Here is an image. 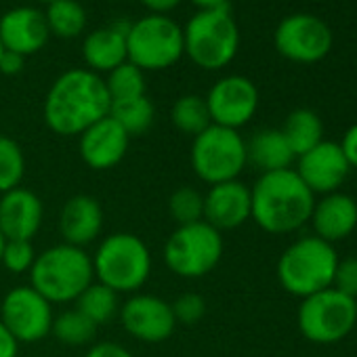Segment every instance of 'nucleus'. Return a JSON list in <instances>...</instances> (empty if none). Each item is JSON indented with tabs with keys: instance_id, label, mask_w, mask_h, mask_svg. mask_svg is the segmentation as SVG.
I'll list each match as a JSON object with an SVG mask.
<instances>
[{
	"instance_id": "obj_1",
	"label": "nucleus",
	"mask_w": 357,
	"mask_h": 357,
	"mask_svg": "<svg viewBox=\"0 0 357 357\" xmlns=\"http://www.w3.org/2000/svg\"><path fill=\"white\" fill-rule=\"evenodd\" d=\"M112 101L103 76L86 70L72 68L55 78L51 84L43 116L45 124L61 137H78L91 124L109 114Z\"/></svg>"
},
{
	"instance_id": "obj_2",
	"label": "nucleus",
	"mask_w": 357,
	"mask_h": 357,
	"mask_svg": "<svg viewBox=\"0 0 357 357\" xmlns=\"http://www.w3.org/2000/svg\"><path fill=\"white\" fill-rule=\"evenodd\" d=\"M250 219L267 234L286 236L309 223L315 196L294 168L263 172L250 188Z\"/></svg>"
},
{
	"instance_id": "obj_3",
	"label": "nucleus",
	"mask_w": 357,
	"mask_h": 357,
	"mask_svg": "<svg viewBox=\"0 0 357 357\" xmlns=\"http://www.w3.org/2000/svg\"><path fill=\"white\" fill-rule=\"evenodd\" d=\"M93 282L95 271L86 250L63 242L36 255L30 269V286L51 305L76 303Z\"/></svg>"
},
{
	"instance_id": "obj_4",
	"label": "nucleus",
	"mask_w": 357,
	"mask_h": 357,
	"mask_svg": "<svg viewBox=\"0 0 357 357\" xmlns=\"http://www.w3.org/2000/svg\"><path fill=\"white\" fill-rule=\"evenodd\" d=\"M183 49L202 70L227 68L240 51V28L229 7L198 11L183 26Z\"/></svg>"
},
{
	"instance_id": "obj_5",
	"label": "nucleus",
	"mask_w": 357,
	"mask_h": 357,
	"mask_svg": "<svg viewBox=\"0 0 357 357\" xmlns=\"http://www.w3.org/2000/svg\"><path fill=\"white\" fill-rule=\"evenodd\" d=\"M338 255L336 248L317 236L294 240L278 261V280L282 288L298 298L332 288Z\"/></svg>"
},
{
	"instance_id": "obj_6",
	"label": "nucleus",
	"mask_w": 357,
	"mask_h": 357,
	"mask_svg": "<svg viewBox=\"0 0 357 357\" xmlns=\"http://www.w3.org/2000/svg\"><path fill=\"white\" fill-rule=\"evenodd\" d=\"M95 280L118 294H132L151 275V252L135 234H112L103 238L91 257Z\"/></svg>"
},
{
	"instance_id": "obj_7",
	"label": "nucleus",
	"mask_w": 357,
	"mask_h": 357,
	"mask_svg": "<svg viewBox=\"0 0 357 357\" xmlns=\"http://www.w3.org/2000/svg\"><path fill=\"white\" fill-rule=\"evenodd\" d=\"M126 55L132 66L143 72H160L172 68L185 55L183 26L170 15L147 13L137 22H128Z\"/></svg>"
},
{
	"instance_id": "obj_8",
	"label": "nucleus",
	"mask_w": 357,
	"mask_h": 357,
	"mask_svg": "<svg viewBox=\"0 0 357 357\" xmlns=\"http://www.w3.org/2000/svg\"><path fill=\"white\" fill-rule=\"evenodd\" d=\"M190 160L196 176L208 185L236 181L248 166L246 139L240 130L211 124L194 137Z\"/></svg>"
},
{
	"instance_id": "obj_9",
	"label": "nucleus",
	"mask_w": 357,
	"mask_h": 357,
	"mask_svg": "<svg viewBox=\"0 0 357 357\" xmlns=\"http://www.w3.org/2000/svg\"><path fill=\"white\" fill-rule=\"evenodd\" d=\"M166 267L185 280L208 275L223 257V236L206 221L176 227L162 250Z\"/></svg>"
},
{
	"instance_id": "obj_10",
	"label": "nucleus",
	"mask_w": 357,
	"mask_h": 357,
	"mask_svg": "<svg viewBox=\"0 0 357 357\" xmlns=\"http://www.w3.org/2000/svg\"><path fill=\"white\" fill-rule=\"evenodd\" d=\"M296 324L307 340L315 344H334L347 338L357 324L355 298L334 288L315 292L301 298Z\"/></svg>"
},
{
	"instance_id": "obj_11",
	"label": "nucleus",
	"mask_w": 357,
	"mask_h": 357,
	"mask_svg": "<svg viewBox=\"0 0 357 357\" xmlns=\"http://www.w3.org/2000/svg\"><path fill=\"white\" fill-rule=\"evenodd\" d=\"M275 51L301 66H311L321 61L334 45L330 26L309 13H294L284 17L273 32Z\"/></svg>"
},
{
	"instance_id": "obj_12",
	"label": "nucleus",
	"mask_w": 357,
	"mask_h": 357,
	"mask_svg": "<svg viewBox=\"0 0 357 357\" xmlns=\"http://www.w3.org/2000/svg\"><path fill=\"white\" fill-rule=\"evenodd\" d=\"M53 319V305L32 286L11 288L0 303V321L20 344L47 338L51 334Z\"/></svg>"
},
{
	"instance_id": "obj_13",
	"label": "nucleus",
	"mask_w": 357,
	"mask_h": 357,
	"mask_svg": "<svg viewBox=\"0 0 357 357\" xmlns=\"http://www.w3.org/2000/svg\"><path fill=\"white\" fill-rule=\"evenodd\" d=\"M204 99L213 124L240 130L255 118L261 97L257 84L250 78L231 74L219 78Z\"/></svg>"
},
{
	"instance_id": "obj_14",
	"label": "nucleus",
	"mask_w": 357,
	"mask_h": 357,
	"mask_svg": "<svg viewBox=\"0 0 357 357\" xmlns=\"http://www.w3.org/2000/svg\"><path fill=\"white\" fill-rule=\"evenodd\" d=\"M118 317L132 338L151 344L164 342L176 328L170 303L155 294H132L120 305Z\"/></svg>"
},
{
	"instance_id": "obj_15",
	"label": "nucleus",
	"mask_w": 357,
	"mask_h": 357,
	"mask_svg": "<svg viewBox=\"0 0 357 357\" xmlns=\"http://www.w3.org/2000/svg\"><path fill=\"white\" fill-rule=\"evenodd\" d=\"M294 170L301 176V181L313 192V196H326L340 192L353 168L349 166L340 145L324 139L313 149L296 158Z\"/></svg>"
},
{
	"instance_id": "obj_16",
	"label": "nucleus",
	"mask_w": 357,
	"mask_h": 357,
	"mask_svg": "<svg viewBox=\"0 0 357 357\" xmlns=\"http://www.w3.org/2000/svg\"><path fill=\"white\" fill-rule=\"evenodd\" d=\"M130 137L107 114L78 135V153L93 170H109L120 164L128 151Z\"/></svg>"
},
{
	"instance_id": "obj_17",
	"label": "nucleus",
	"mask_w": 357,
	"mask_h": 357,
	"mask_svg": "<svg viewBox=\"0 0 357 357\" xmlns=\"http://www.w3.org/2000/svg\"><path fill=\"white\" fill-rule=\"evenodd\" d=\"M49 38L51 32L45 20V11L36 7H15L0 17V43H3L5 51L28 57L43 51Z\"/></svg>"
},
{
	"instance_id": "obj_18",
	"label": "nucleus",
	"mask_w": 357,
	"mask_h": 357,
	"mask_svg": "<svg viewBox=\"0 0 357 357\" xmlns=\"http://www.w3.org/2000/svg\"><path fill=\"white\" fill-rule=\"evenodd\" d=\"M250 188L242 181L211 185L204 196V221L217 231H231L250 221Z\"/></svg>"
},
{
	"instance_id": "obj_19",
	"label": "nucleus",
	"mask_w": 357,
	"mask_h": 357,
	"mask_svg": "<svg viewBox=\"0 0 357 357\" xmlns=\"http://www.w3.org/2000/svg\"><path fill=\"white\" fill-rule=\"evenodd\" d=\"M45 221L43 200L26 190L15 188L0 196V234L5 240H30L40 231Z\"/></svg>"
},
{
	"instance_id": "obj_20",
	"label": "nucleus",
	"mask_w": 357,
	"mask_h": 357,
	"mask_svg": "<svg viewBox=\"0 0 357 357\" xmlns=\"http://www.w3.org/2000/svg\"><path fill=\"white\" fill-rule=\"evenodd\" d=\"M103 221L105 215L97 198L86 194L70 198L59 213V234L63 244L84 248L97 242L103 231Z\"/></svg>"
},
{
	"instance_id": "obj_21",
	"label": "nucleus",
	"mask_w": 357,
	"mask_h": 357,
	"mask_svg": "<svg viewBox=\"0 0 357 357\" xmlns=\"http://www.w3.org/2000/svg\"><path fill=\"white\" fill-rule=\"evenodd\" d=\"M309 223L313 225V236L334 246L355 231L357 200L342 192L326 194L321 196V200H315Z\"/></svg>"
},
{
	"instance_id": "obj_22",
	"label": "nucleus",
	"mask_w": 357,
	"mask_h": 357,
	"mask_svg": "<svg viewBox=\"0 0 357 357\" xmlns=\"http://www.w3.org/2000/svg\"><path fill=\"white\" fill-rule=\"evenodd\" d=\"M126 32L128 22H114L89 32L82 40V59L86 63V70L103 76L128 61Z\"/></svg>"
},
{
	"instance_id": "obj_23",
	"label": "nucleus",
	"mask_w": 357,
	"mask_h": 357,
	"mask_svg": "<svg viewBox=\"0 0 357 357\" xmlns=\"http://www.w3.org/2000/svg\"><path fill=\"white\" fill-rule=\"evenodd\" d=\"M246 158L248 164L263 172L292 168L296 155L292 153L286 137L280 128H261L246 141Z\"/></svg>"
},
{
	"instance_id": "obj_24",
	"label": "nucleus",
	"mask_w": 357,
	"mask_h": 357,
	"mask_svg": "<svg viewBox=\"0 0 357 357\" xmlns=\"http://www.w3.org/2000/svg\"><path fill=\"white\" fill-rule=\"evenodd\" d=\"M280 130L286 137L296 158L324 141V122L313 109H307V107H298L290 112Z\"/></svg>"
},
{
	"instance_id": "obj_25",
	"label": "nucleus",
	"mask_w": 357,
	"mask_h": 357,
	"mask_svg": "<svg viewBox=\"0 0 357 357\" xmlns=\"http://www.w3.org/2000/svg\"><path fill=\"white\" fill-rule=\"evenodd\" d=\"M45 20L51 36L57 38H78L84 34L89 24L86 9L78 0H55V3L47 5Z\"/></svg>"
},
{
	"instance_id": "obj_26",
	"label": "nucleus",
	"mask_w": 357,
	"mask_h": 357,
	"mask_svg": "<svg viewBox=\"0 0 357 357\" xmlns=\"http://www.w3.org/2000/svg\"><path fill=\"white\" fill-rule=\"evenodd\" d=\"M120 294L114 292L112 288L103 286L101 282H93L78 298H76V309L89 317L97 328L112 324L118 313H120Z\"/></svg>"
},
{
	"instance_id": "obj_27",
	"label": "nucleus",
	"mask_w": 357,
	"mask_h": 357,
	"mask_svg": "<svg viewBox=\"0 0 357 357\" xmlns=\"http://www.w3.org/2000/svg\"><path fill=\"white\" fill-rule=\"evenodd\" d=\"M109 116L126 130L128 137H137L151 128V124L155 120V107L149 101V97L143 95V97L112 103Z\"/></svg>"
},
{
	"instance_id": "obj_28",
	"label": "nucleus",
	"mask_w": 357,
	"mask_h": 357,
	"mask_svg": "<svg viewBox=\"0 0 357 357\" xmlns=\"http://www.w3.org/2000/svg\"><path fill=\"white\" fill-rule=\"evenodd\" d=\"M170 118H172V124L178 132L190 135V137H198L202 130H206L213 124L206 99L200 95L178 97L170 109Z\"/></svg>"
},
{
	"instance_id": "obj_29",
	"label": "nucleus",
	"mask_w": 357,
	"mask_h": 357,
	"mask_svg": "<svg viewBox=\"0 0 357 357\" xmlns=\"http://www.w3.org/2000/svg\"><path fill=\"white\" fill-rule=\"evenodd\" d=\"M51 332L61 344L84 347L95 340L97 326L89 317H84L78 309H68V311L55 315Z\"/></svg>"
},
{
	"instance_id": "obj_30",
	"label": "nucleus",
	"mask_w": 357,
	"mask_h": 357,
	"mask_svg": "<svg viewBox=\"0 0 357 357\" xmlns=\"http://www.w3.org/2000/svg\"><path fill=\"white\" fill-rule=\"evenodd\" d=\"M103 82H105V89H107V95H109L112 103L143 97L145 89H147L145 72L139 70L137 66H132L130 61H124L122 66L107 72Z\"/></svg>"
},
{
	"instance_id": "obj_31",
	"label": "nucleus",
	"mask_w": 357,
	"mask_h": 357,
	"mask_svg": "<svg viewBox=\"0 0 357 357\" xmlns=\"http://www.w3.org/2000/svg\"><path fill=\"white\" fill-rule=\"evenodd\" d=\"M26 174V155L20 143L7 135H0V194L22 188Z\"/></svg>"
},
{
	"instance_id": "obj_32",
	"label": "nucleus",
	"mask_w": 357,
	"mask_h": 357,
	"mask_svg": "<svg viewBox=\"0 0 357 357\" xmlns=\"http://www.w3.org/2000/svg\"><path fill=\"white\" fill-rule=\"evenodd\" d=\"M168 213L176 225H192L204 221V196L196 188H178L168 198Z\"/></svg>"
},
{
	"instance_id": "obj_33",
	"label": "nucleus",
	"mask_w": 357,
	"mask_h": 357,
	"mask_svg": "<svg viewBox=\"0 0 357 357\" xmlns=\"http://www.w3.org/2000/svg\"><path fill=\"white\" fill-rule=\"evenodd\" d=\"M36 261V250L30 240H7L3 250V261L0 267H5L9 273H30Z\"/></svg>"
},
{
	"instance_id": "obj_34",
	"label": "nucleus",
	"mask_w": 357,
	"mask_h": 357,
	"mask_svg": "<svg viewBox=\"0 0 357 357\" xmlns=\"http://www.w3.org/2000/svg\"><path fill=\"white\" fill-rule=\"evenodd\" d=\"M172 315L176 324H183V326H196L204 313H206V301L204 296H200L198 292H183L178 294L172 303Z\"/></svg>"
},
{
	"instance_id": "obj_35",
	"label": "nucleus",
	"mask_w": 357,
	"mask_h": 357,
	"mask_svg": "<svg viewBox=\"0 0 357 357\" xmlns=\"http://www.w3.org/2000/svg\"><path fill=\"white\" fill-rule=\"evenodd\" d=\"M332 288L351 298H357V257L338 259Z\"/></svg>"
},
{
	"instance_id": "obj_36",
	"label": "nucleus",
	"mask_w": 357,
	"mask_h": 357,
	"mask_svg": "<svg viewBox=\"0 0 357 357\" xmlns=\"http://www.w3.org/2000/svg\"><path fill=\"white\" fill-rule=\"evenodd\" d=\"M338 145H340V149H342V153H344L349 166H351V168H357V122L351 124V126L344 130V135H342V139L338 141Z\"/></svg>"
},
{
	"instance_id": "obj_37",
	"label": "nucleus",
	"mask_w": 357,
	"mask_h": 357,
	"mask_svg": "<svg viewBox=\"0 0 357 357\" xmlns=\"http://www.w3.org/2000/svg\"><path fill=\"white\" fill-rule=\"evenodd\" d=\"M86 357H132V353L118 342H97L89 349Z\"/></svg>"
},
{
	"instance_id": "obj_38",
	"label": "nucleus",
	"mask_w": 357,
	"mask_h": 357,
	"mask_svg": "<svg viewBox=\"0 0 357 357\" xmlns=\"http://www.w3.org/2000/svg\"><path fill=\"white\" fill-rule=\"evenodd\" d=\"M24 66H26V57H22L20 53L5 51L3 57H0V74L5 76H17L20 72H24Z\"/></svg>"
},
{
	"instance_id": "obj_39",
	"label": "nucleus",
	"mask_w": 357,
	"mask_h": 357,
	"mask_svg": "<svg viewBox=\"0 0 357 357\" xmlns=\"http://www.w3.org/2000/svg\"><path fill=\"white\" fill-rule=\"evenodd\" d=\"M17 355H20V342L7 330V326L0 321V357H17Z\"/></svg>"
},
{
	"instance_id": "obj_40",
	"label": "nucleus",
	"mask_w": 357,
	"mask_h": 357,
	"mask_svg": "<svg viewBox=\"0 0 357 357\" xmlns=\"http://www.w3.org/2000/svg\"><path fill=\"white\" fill-rule=\"evenodd\" d=\"M183 0H141V5L149 11V13H158V15H168L170 11H174Z\"/></svg>"
},
{
	"instance_id": "obj_41",
	"label": "nucleus",
	"mask_w": 357,
	"mask_h": 357,
	"mask_svg": "<svg viewBox=\"0 0 357 357\" xmlns=\"http://www.w3.org/2000/svg\"><path fill=\"white\" fill-rule=\"evenodd\" d=\"M198 11H208V9H219V7H229V0H190Z\"/></svg>"
},
{
	"instance_id": "obj_42",
	"label": "nucleus",
	"mask_w": 357,
	"mask_h": 357,
	"mask_svg": "<svg viewBox=\"0 0 357 357\" xmlns=\"http://www.w3.org/2000/svg\"><path fill=\"white\" fill-rule=\"evenodd\" d=\"M5 242H7V240H5V236L0 234V261H3V250H5Z\"/></svg>"
},
{
	"instance_id": "obj_43",
	"label": "nucleus",
	"mask_w": 357,
	"mask_h": 357,
	"mask_svg": "<svg viewBox=\"0 0 357 357\" xmlns=\"http://www.w3.org/2000/svg\"><path fill=\"white\" fill-rule=\"evenodd\" d=\"M38 3H45V5H51V3H55V0H38Z\"/></svg>"
},
{
	"instance_id": "obj_44",
	"label": "nucleus",
	"mask_w": 357,
	"mask_h": 357,
	"mask_svg": "<svg viewBox=\"0 0 357 357\" xmlns=\"http://www.w3.org/2000/svg\"><path fill=\"white\" fill-rule=\"evenodd\" d=\"M3 53H5V47H3V43H0V57H3Z\"/></svg>"
},
{
	"instance_id": "obj_45",
	"label": "nucleus",
	"mask_w": 357,
	"mask_h": 357,
	"mask_svg": "<svg viewBox=\"0 0 357 357\" xmlns=\"http://www.w3.org/2000/svg\"><path fill=\"white\" fill-rule=\"evenodd\" d=\"M355 311H357V298H355Z\"/></svg>"
}]
</instances>
